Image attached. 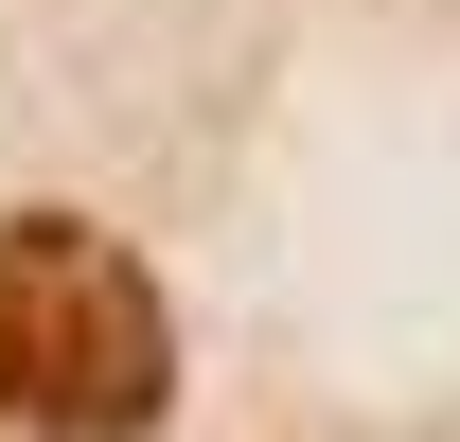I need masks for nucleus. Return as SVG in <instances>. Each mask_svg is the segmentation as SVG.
Returning <instances> with one entry per match:
<instances>
[{"label":"nucleus","instance_id":"nucleus-1","mask_svg":"<svg viewBox=\"0 0 460 442\" xmlns=\"http://www.w3.org/2000/svg\"><path fill=\"white\" fill-rule=\"evenodd\" d=\"M177 407V319L142 248L89 213H0V425L18 442H142Z\"/></svg>","mask_w":460,"mask_h":442}]
</instances>
